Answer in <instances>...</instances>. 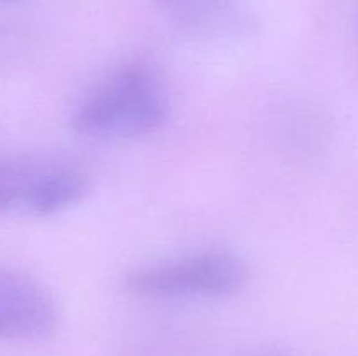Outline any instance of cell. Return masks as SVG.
<instances>
[{
  "label": "cell",
  "mask_w": 358,
  "mask_h": 356,
  "mask_svg": "<svg viewBox=\"0 0 358 356\" xmlns=\"http://www.w3.org/2000/svg\"><path fill=\"white\" fill-rule=\"evenodd\" d=\"M168 115L170 93L159 72L145 61H129L80 96L70 126L94 142H128L159 131Z\"/></svg>",
  "instance_id": "cell-1"
},
{
  "label": "cell",
  "mask_w": 358,
  "mask_h": 356,
  "mask_svg": "<svg viewBox=\"0 0 358 356\" xmlns=\"http://www.w3.org/2000/svg\"><path fill=\"white\" fill-rule=\"evenodd\" d=\"M250 269L240 253L203 250L135 267L122 286L147 300L226 299L245 288Z\"/></svg>",
  "instance_id": "cell-2"
},
{
  "label": "cell",
  "mask_w": 358,
  "mask_h": 356,
  "mask_svg": "<svg viewBox=\"0 0 358 356\" xmlns=\"http://www.w3.org/2000/svg\"><path fill=\"white\" fill-rule=\"evenodd\" d=\"M91 178L69 161L49 156L0 157V216L44 218L90 195Z\"/></svg>",
  "instance_id": "cell-3"
},
{
  "label": "cell",
  "mask_w": 358,
  "mask_h": 356,
  "mask_svg": "<svg viewBox=\"0 0 358 356\" xmlns=\"http://www.w3.org/2000/svg\"><path fill=\"white\" fill-rule=\"evenodd\" d=\"M58 307L31 276L0 265V342L38 341L52 334Z\"/></svg>",
  "instance_id": "cell-4"
},
{
  "label": "cell",
  "mask_w": 358,
  "mask_h": 356,
  "mask_svg": "<svg viewBox=\"0 0 358 356\" xmlns=\"http://www.w3.org/2000/svg\"><path fill=\"white\" fill-rule=\"evenodd\" d=\"M157 9L182 31L198 37L236 31L247 24L245 0H152Z\"/></svg>",
  "instance_id": "cell-5"
},
{
  "label": "cell",
  "mask_w": 358,
  "mask_h": 356,
  "mask_svg": "<svg viewBox=\"0 0 358 356\" xmlns=\"http://www.w3.org/2000/svg\"><path fill=\"white\" fill-rule=\"evenodd\" d=\"M14 2H21V0H0V3H14Z\"/></svg>",
  "instance_id": "cell-6"
}]
</instances>
